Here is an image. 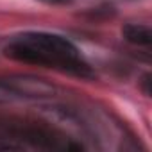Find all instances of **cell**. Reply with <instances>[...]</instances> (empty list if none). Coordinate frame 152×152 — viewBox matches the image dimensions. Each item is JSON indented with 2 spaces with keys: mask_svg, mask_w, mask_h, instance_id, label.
Here are the masks:
<instances>
[{
  "mask_svg": "<svg viewBox=\"0 0 152 152\" xmlns=\"http://www.w3.org/2000/svg\"><path fill=\"white\" fill-rule=\"evenodd\" d=\"M6 56L31 64L57 68L79 77H91L90 64L81 57L77 47L66 38L47 32H27L16 36L7 47Z\"/></svg>",
  "mask_w": 152,
  "mask_h": 152,
  "instance_id": "6da1fadb",
  "label": "cell"
},
{
  "mask_svg": "<svg viewBox=\"0 0 152 152\" xmlns=\"http://www.w3.org/2000/svg\"><path fill=\"white\" fill-rule=\"evenodd\" d=\"M54 93V86L36 77H11L0 79V104L15 102L20 99H38Z\"/></svg>",
  "mask_w": 152,
  "mask_h": 152,
  "instance_id": "7a4b0ae2",
  "label": "cell"
},
{
  "mask_svg": "<svg viewBox=\"0 0 152 152\" xmlns=\"http://www.w3.org/2000/svg\"><path fill=\"white\" fill-rule=\"evenodd\" d=\"M124 38L138 47H150L152 43V32L148 25H141V23H129L124 27L122 31Z\"/></svg>",
  "mask_w": 152,
  "mask_h": 152,
  "instance_id": "3957f363",
  "label": "cell"
},
{
  "mask_svg": "<svg viewBox=\"0 0 152 152\" xmlns=\"http://www.w3.org/2000/svg\"><path fill=\"white\" fill-rule=\"evenodd\" d=\"M45 4H54V6H63V4H68L70 0H41Z\"/></svg>",
  "mask_w": 152,
  "mask_h": 152,
  "instance_id": "277c9868",
  "label": "cell"
}]
</instances>
